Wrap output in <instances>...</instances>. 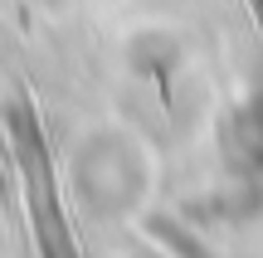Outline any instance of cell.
I'll return each instance as SVG.
<instances>
[{"instance_id":"1","label":"cell","mask_w":263,"mask_h":258,"mask_svg":"<svg viewBox=\"0 0 263 258\" xmlns=\"http://www.w3.org/2000/svg\"><path fill=\"white\" fill-rule=\"evenodd\" d=\"M20 166H25V181H29V200H34V220H39V244H44V253L49 258H73L68 224H64V214H54L49 166H44V156H39V142L25 136V122H20Z\"/></svg>"}]
</instances>
